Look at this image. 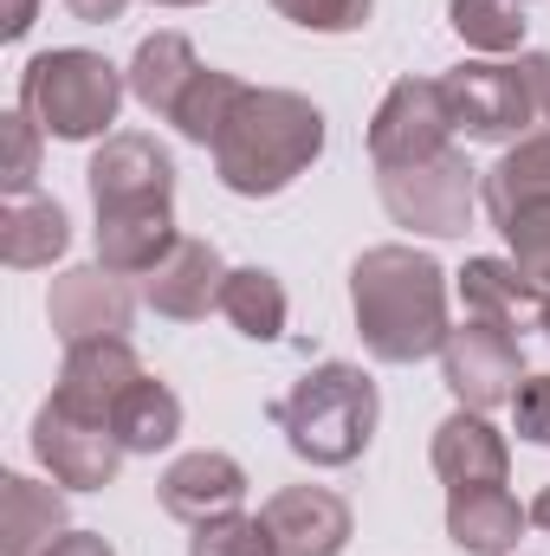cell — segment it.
I'll return each mask as SVG.
<instances>
[{"mask_svg":"<svg viewBox=\"0 0 550 556\" xmlns=\"http://www.w3.org/2000/svg\"><path fill=\"white\" fill-rule=\"evenodd\" d=\"M98 220H130V214H175V155L142 130H117L85 168Z\"/></svg>","mask_w":550,"mask_h":556,"instance_id":"7","label":"cell"},{"mask_svg":"<svg viewBox=\"0 0 550 556\" xmlns=\"http://www.w3.org/2000/svg\"><path fill=\"white\" fill-rule=\"evenodd\" d=\"M124 7H130V0H65V13L85 20V26H111V20H124Z\"/></svg>","mask_w":550,"mask_h":556,"instance_id":"34","label":"cell"},{"mask_svg":"<svg viewBox=\"0 0 550 556\" xmlns=\"http://www.w3.org/2000/svg\"><path fill=\"white\" fill-rule=\"evenodd\" d=\"M260 518L273 531L278 556H343L357 538V518L330 485H278Z\"/></svg>","mask_w":550,"mask_h":556,"instance_id":"13","label":"cell"},{"mask_svg":"<svg viewBox=\"0 0 550 556\" xmlns=\"http://www.w3.org/2000/svg\"><path fill=\"white\" fill-rule=\"evenodd\" d=\"M447 26L473 52H518L525 46V7L518 0H447Z\"/></svg>","mask_w":550,"mask_h":556,"instance_id":"27","label":"cell"},{"mask_svg":"<svg viewBox=\"0 0 550 556\" xmlns=\"http://www.w3.org/2000/svg\"><path fill=\"white\" fill-rule=\"evenodd\" d=\"M453 285H460L466 317H486V324H505V330H518L532 311H545V291L518 273L512 260H466Z\"/></svg>","mask_w":550,"mask_h":556,"instance_id":"22","label":"cell"},{"mask_svg":"<svg viewBox=\"0 0 550 556\" xmlns=\"http://www.w3.org/2000/svg\"><path fill=\"white\" fill-rule=\"evenodd\" d=\"M124 91H130V78L104 52H85V46H52V52L26 59V72H20V111L52 142L111 137Z\"/></svg>","mask_w":550,"mask_h":556,"instance_id":"4","label":"cell"},{"mask_svg":"<svg viewBox=\"0 0 550 556\" xmlns=\"http://www.w3.org/2000/svg\"><path fill=\"white\" fill-rule=\"evenodd\" d=\"M532 511L505 485H453L447 492V538L466 556H512Z\"/></svg>","mask_w":550,"mask_h":556,"instance_id":"17","label":"cell"},{"mask_svg":"<svg viewBox=\"0 0 550 556\" xmlns=\"http://www.w3.org/2000/svg\"><path fill=\"white\" fill-rule=\"evenodd\" d=\"M453 130L466 142H518L525 130H538L532 117V91L518 65H492V59H466L440 78Z\"/></svg>","mask_w":550,"mask_h":556,"instance_id":"8","label":"cell"},{"mask_svg":"<svg viewBox=\"0 0 550 556\" xmlns=\"http://www.w3.org/2000/svg\"><path fill=\"white\" fill-rule=\"evenodd\" d=\"M221 285H227V260L214 253V240H175L162 253L155 273H142V304L168 324H195L208 311H221Z\"/></svg>","mask_w":550,"mask_h":556,"instance_id":"14","label":"cell"},{"mask_svg":"<svg viewBox=\"0 0 550 556\" xmlns=\"http://www.w3.org/2000/svg\"><path fill=\"white\" fill-rule=\"evenodd\" d=\"M149 7H208V0H149Z\"/></svg>","mask_w":550,"mask_h":556,"instance_id":"38","label":"cell"},{"mask_svg":"<svg viewBox=\"0 0 550 556\" xmlns=\"http://www.w3.org/2000/svg\"><path fill=\"white\" fill-rule=\"evenodd\" d=\"M247 91H253V85H240L234 72H214V65H201V72H195V85L182 91V104H175V117H168V124H175L188 142L214 149V142L227 137L234 111L247 104Z\"/></svg>","mask_w":550,"mask_h":556,"instance_id":"26","label":"cell"},{"mask_svg":"<svg viewBox=\"0 0 550 556\" xmlns=\"http://www.w3.org/2000/svg\"><path fill=\"white\" fill-rule=\"evenodd\" d=\"M155 498H162V511L182 518V525L227 518V511H240V498H247V466H240L234 453H214V446L182 453V459L155 479Z\"/></svg>","mask_w":550,"mask_h":556,"instance_id":"15","label":"cell"},{"mask_svg":"<svg viewBox=\"0 0 550 556\" xmlns=\"http://www.w3.org/2000/svg\"><path fill=\"white\" fill-rule=\"evenodd\" d=\"M273 420L304 466H350L376 440L383 395L357 363H317L273 402Z\"/></svg>","mask_w":550,"mask_h":556,"instance_id":"3","label":"cell"},{"mask_svg":"<svg viewBox=\"0 0 550 556\" xmlns=\"http://www.w3.org/2000/svg\"><path fill=\"white\" fill-rule=\"evenodd\" d=\"M111 433L124 440V453H162V446H175V433H182V395L168 382L142 376L137 389L117 402Z\"/></svg>","mask_w":550,"mask_h":556,"instance_id":"25","label":"cell"},{"mask_svg":"<svg viewBox=\"0 0 550 556\" xmlns=\"http://www.w3.org/2000/svg\"><path fill=\"white\" fill-rule=\"evenodd\" d=\"M447 137H453V111H447L440 78H396L389 98L370 117V162H376V175L383 168H414V162L453 149Z\"/></svg>","mask_w":550,"mask_h":556,"instance_id":"9","label":"cell"},{"mask_svg":"<svg viewBox=\"0 0 550 556\" xmlns=\"http://www.w3.org/2000/svg\"><path fill=\"white\" fill-rule=\"evenodd\" d=\"M175 214H130V220H98V266L117 278H142L162 266L175 247Z\"/></svg>","mask_w":550,"mask_h":556,"instance_id":"23","label":"cell"},{"mask_svg":"<svg viewBox=\"0 0 550 556\" xmlns=\"http://www.w3.org/2000/svg\"><path fill=\"white\" fill-rule=\"evenodd\" d=\"M46 556H117V551H111L98 531H65V538H59V544H52Z\"/></svg>","mask_w":550,"mask_h":556,"instance_id":"35","label":"cell"},{"mask_svg":"<svg viewBox=\"0 0 550 556\" xmlns=\"http://www.w3.org/2000/svg\"><path fill=\"white\" fill-rule=\"evenodd\" d=\"M142 376H149V369L137 363L130 337H91V343H72V350H65L59 382H52V402H59L65 415L111 427L117 402L137 389Z\"/></svg>","mask_w":550,"mask_h":556,"instance_id":"11","label":"cell"},{"mask_svg":"<svg viewBox=\"0 0 550 556\" xmlns=\"http://www.w3.org/2000/svg\"><path fill=\"white\" fill-rule=\"evenodd\" d=\"M505 247H512V266L532 278L538 291H550V207H532V214H512L505 227Z\"/></svg>","mask_w":550,"mask_h":556,"instance_id":"30","label":"cell"},{"mask_svg":"<svg viewBox=\"0 0 550 556\" xmlns=\"http://www.w3.org/2000/svg\"><path fill=\"white\" fill-rule=\"evenodd\" d=\"M512 420L532 446H550V376H525L518 402H512Z\"/></svg>","mask_w":550,"mask_h":556,"instance_id":"32","label":"cell"},{"mask_svg":"<svg viewBox=\"0 0 550 556\" xmlns=\"http://www.w3.org/2000/svg\"><path fill=\"white\" fill-rule=\"evenodd\" d=\"M285 285H278V273H266V266H240V273H227V285H221V317L240 330V337H253V343H278L285 337Z\"/></svg>","mask_w":550,"mask_h":556,"instance_id":"24","label":"cell"},{"mask_svg":"<svg viewBox=\"0 0 550 556\" xmlns=\"http://www.w3.org/2000/svg\"><path fill=\"white\" fill-rule=\"evenodd\" d=\"M518 72H525V91H532V117L550 137V52H518Z\"/></svg>","mask_w":550,"mask_h":556,"instance_id":"33","label":"cell"},{"mask_svg":"<svg viewBox=\"0 0 550 556\" xmlns=\"http://www.w3.org/2000/svg\"><path fill=\"white\" fill-rule=\"evenodd\" d=\"M376 188H383L389 220L427 233V240H460L473 207H479V181H473V162L460 149H440L414 168H383Z\"/></svg>","mask_w":550,"mask_h":556,"instance_id":"5","label":"cell"},{"mask_svg":"<svg viewBox=\"0 0 550 556\" xmlns=\"http://www.w3.org/2000/svg\"><path fill=\"white\" fill-rule=\"evenodd\" d=\"M130 291L124 278L104 273V266H72V273L52 278L46 291V324L59 330V343H91V337H124L130 330Z\"/></svg>","mask_w":550,"mask_h":556,"instance_id":"12","label":"cell"},{"mask_svg":"<svg viewBox=\"0 0 550 556\" xmlns=\"http://www.w3.org/2000/svg\"><path fill=\"white\" fill-rule=\"evenodd\" d=\"M65 247H72V220H65V207H59L52 194H20V201H7V214H0V260H7L13 273H39V266H52Z\"/></svg>","mask_w":550,"mask_h":556,"instance_id":"20","label":"cell"},{"mask_svg":"<svg viewBox=\"0 0 550 556\" xmlns=\"http://www.w3.org/2000/svg\"><path fill=\"white\" fill-rule=\"evenodd\" d=\"M39 124L26 117V111H13L7 117V201H20V194H39L33 181H39Z\"/></svg>","mask_w":550,"mask_h":556,"instance_id":"31","label":"cell"},{"mask_svg":"<svg viewBox=\"0 0 550 556\" xmlns=\"http://www.w3.org/2000/svg\"><path fill=\"white\" fill-rule=\"evenodd\" d=\"M195 72H201V59H195V46L182 33H149L124 78H130V98H137L142 111L168 124L175 104H182V91L195 85Z\"/></svg>","mask_w":550,"mask_h":556,"instance_id":"21","label":"cell"},{"mask_svg":"<svg viewBox=\"0 0 550 556\" xmlns=\"http://www.w3.org/2000/svg\"><path fill=\"white\" fill-rule=\"evenodd\" d=\"M440 376H447L453 402L473 408V415L512 408L518 389H525V343H518V330H505V324L466 317V324H453L447 343H440Z\"/></svg>","mask_w":550,"mask_h":556,"instance_id":"6","label":"cell"},{"mask_svg":"<svg viewBox=\"0 0 550 556\" xmlns=\"http://www.w3.org/2000/svg\"><path fill=\"white\" fill-rule=\"evenodd\" d=\"M532 525H545V531H550V485L538 492V505H532Z\"/></svg>","mask_w":550,"mask_h":556,"instance_id":"37","label":"cell"},{"mask_svg":"<svg viewBox=\"0 0 550 556\" xmlns=\"http://www.w3.org/2000/svg\"><path fill=\"white\" fill-rule=\"evenodd\" d=\"M33 459L52 472V485H65V492H104L117 472H124V440L111 433V427H98V420H78L65 415L59 402H46L39 415H33Z\"/></svg>","mask_w":550,"mask_h":556,"instance_id":"10","label":"cell"},{"mask_svg":"<svg viewBox=\"0 0 550 556\" xmlns=\"http://www.w3.org/2000/svg\"><path fill=\"white\" fill-rule=\"evenodd\" d=\"M39 20V0H7V39H26Z\"/></svg>","mask_w":550,"mask_h":556,"instance_id":"36","label":"cell"},{"mask_svg":"<svg viewBox=\"0 0 550 556\" xmlns=\"http://www.w3.org/2000/svg\"><path fill=\"white\" fill-rule=\"evenodd\" d=\"M479 207H486L492 227H505L512 214L550 207V137H525L518 149H505L479 175Z\"/></svg>","mask_w":550,"mask_h":556,"instance_id":"19","label":"cell"},{"mask_svg":"<svg viewBox=\"0 0 550 556\" xmlns=\"http://www.w3.org/2000/svg\"><path fill=\"white\" fill-rule=\"evenodd\" d=\"M518 7H525V0H518Z\"/></svg>","mask_w":550,"mask_h":556,"instance_id":"40","label":"cell"},{"mask_svg":"<svg viewBox=\"0 0 550 556\" xmlns=\"http://www.w3.org/2000/svg\"><path fill=\"white\" fill-rule=\"evenodd\" d=\"M188 556H278L266 518H247V511H227V518H208L195 525Z\"/></svg>","mask_w":550,"mask_h":556,"instance_id":"28","label":"cell"},{"mask_svg":"<svg viewBox=\"0 0 550 556\" xmlns=\"http://www.w3.org/2000/svg\"><path fill=\"white\" fill-rule=\"evenodd\" d=\"M538 324H545V337H550V291H545V311H538Z\"/></svg>","mask_w":550,"mask_h":556,"instance_id":"39","label":"cell"},{"mask_svg":"<svg viewBox=\"0 0 550 556\" xmlns=\"http://www.w3.org/2000/svg\"><path fill=\"white\" fill-rule=\"evenodd\" d=\"M266 7L304 33H363L376 13V0H266Z\"/></svg>","mask_w":550,"mask_h":556,"instance_id":"29","label":"cell"},{"mask_svg":"<svg viewBox=\"0 0 550 556\" xmlns=\"http://www.w3.org/2000/svg\"><path fill=\"white\" fill-rule=\"evenodd\" d=\"M350 311H357V337L376 363H427L447 343V273L440 260L414 253V247H370L350 266Z\"/></svg>","mask_w":550,"mask_h":556,"instance_id":"1","label":"cell"},{"mask_svg":"<svg viewBox=\"0 0 550 556\" xmlns=\"http://www.w3.org/2000/svg\"><path fill=\"white\" fill-rule=\"evenodd\" d=\"M65 538V492L7 472L0 479V556H46Z\"/></svg>","mask_w":550,"mask_h":556,"instance_id":"18","label":"cell"},{"mask_svg":"<svg viewBox=\"0 0 550 556\" xmlns=\"http://www.w3.org/2000/svg\"><path fill=\"white\" fill-rule=\"evenodd\" d=\"M317 155H324V111L311 98H298V91L260 85L234 111L227 137L214 142V175L240 201H273Z\"/></svg>","mask_w":550,"mask_h":556,"instance_id":"2","label":"cell"},{"mask_svg":"<svg viewBox=\"0 0 550 556\" xmlns=\"http://www.w3.org/2000/svg\"><path fill=\"white\" fill-rule=\"evenodd\" d=\"M427 459H434V472L447 479V492H453V485H505V472H512L505 433L486 415H473V408H453V415L434 427Z\"/></svg>","mask_w":550,"mask_h":556,"instance_id":"16","label":"cell"}]
</instances>
